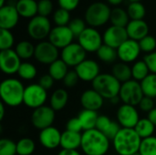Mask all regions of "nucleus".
<instances>
[{
  "label": "nucleus",
  "mask_w": 156,
  "mask_h": 155,
  "mask_svg": "<svg viewBox=\"0 0 156 155\" xmlns=\"http://www.w3.org/2000/svg\"><path fill=\"white\" fill-rule=\"evenodd\" d=\"M111 145V140L97 129L84 131L81 133L80 149L85 155H105Z\"/></svg>",
  "instance_id": "obj_1"
},
{
  "label": "nucleus",
  "mask_w": 156,
  "mask_h": 155,
  "mask_svg": "<svg viewBox=\"0 0 156 155\" xmlns=\"http://www.w3.org/2000/svg\"><path fill=\"white\" fill-rule=\"evenodd\" d=\"M112 147L119 155H133L139 153L142 138L134 129L121 128L112 139Z\"/></svg>",
  "instance_id": "obj_2"
},
{
  "label": "nucleus",
  "mask_w": 156,
  "mask_h": 155,
  "mask_svg": "<svg viewBox=\"0 0 156 155\" xmlns=\"http://www.w3.org/2000/svg\"><path fill=\"white\" fill-rule=\"evenodd\" d=\"M25 87L18 79L7 78L0 84V98L8 107H17L23 103Z\"/></svg>",
  "instance_id": "obj_3"
},
{
  "label": "nucleus",
  "mask_w": 156,
  "mask_h": 155,
  "mask_svg": "<svg viewBox=\"0 0 156 155\" xmlns=\"http://www.w3.org/2000/svg\"><path fill=\"white\" fill-rule=\"evenodd\" d=\"M91 86L104 100H111L119 96L122 83L112 74L101 73L91 82Z\"/></svg>",
  "instance_id": "obj_4"
},
{
  "label": "nucleus",
  "mask_w": 156,
  "mask_h": 155,
  "mask_svg": "<svg viewBox=\"0 0 156 155\" xmlns=\"http://www.w3.org/2000/svg\"><path fill=\"white\" fill-rule=\"evenodd\" d=\"M112 9L102 2L90 4L85 12V21L90 27H99L105 25L111 17Z\"/></svg>",
  "instance_id": "obj_5"
},
{
  "label": "nucleus",
  "mask_w": 156,
  "mask_h": 155,
  "mask_svg": "<svg viewBox=\"0 0 156 155\" xmlns=\"http://www.w3.org/2000/svg\"><path fill=\"white\" fill-rule=\"evenodd\" d=\"M48 100V90L43 89L38 83H32L25 87L23 104L36 110L45 105Z\"/></svg>",
  "instance_id": "obj_6"
},
{
  "label": "nucleus",
  "mask_w": 156,
  "mask_h": 155,
  "mask_svg": "<svg viewBox=\"0 0 156 155\" xmlns=\"http://www.w3.org/2000/svg\"><path fill=\"white\" fill-rule=\"evenodd\" d=\"M144 97V95L141 87V83L139 81L131 79L129 81L122 83L119 98L123 104L137 106Z\"/></svg>",
  "instance_id": "obj_7"
},
{
  "label": "nucleus",
  "mask_w": 156,
  "mask_h": 155,
  "mask_svg": "<svg viewBox=\"0 0 156 155\" xmlns=\"http://www.w3.org/2000/svg\"><path fill=\"white\" fill-rule=\"evenodd\" d=\"M51 24L48 17L37 15L31 18L27 24V34L35 40L43 41L44 38L48 37L51 32Z\"/></svg>",
  "instance_id": "obj_8"
},
{
  "label": "nucleus",
  "mask_w": 156,
  "mask_h": 155,
  "mask_svg": "<svg viewBox=\"0 0 156 155\" xmlns=\"http://www.w3.org/2000/svg\"><path fill=\"white\" fill-rule=\"evenodd\" d=\"M55 118L56 111L50 106L44 105L33 111L31 114V123L36 129L42 131L52 126Z\"/></svg>",
  "instance_id": "obj_9"
},
{
  "label": "nucleus",
  "mask_w": 156,
  "mask_h": 155,
  "mask_svg": "<svg viewBox=\"0 0 156 155\" xmlns=\"http://www.w3.org/2000/svg\"><path fill=\"white\" fill-rule=\"evenodd\" d=\"M79 44L86 52H97L103 45V38L100 32L94 27H87L78 37Z\"/></svg>",
  "instance_id": "obj_10"
},
{
  "label": "nucleus",
  "mask_w": 156,
  "mask_h": 155,
  "mask_svg": "<svg viewBox=\"0 0 156 155\" xmlns=\"http://www.w3.org/2000/svg\"><path fill=\"white\" fill-rule=\"evenodd\" d=\"M59 52L58 48H56L49 41H40L35 46L34 57L41 64L50 65L57 59H58Z\"/></svg>",
  "instance_id": "obj_11"
},
{
  "label": "nucleus",
  "mask_w": 156,
  "mask_h": 155,
  "mask_svg": "<svg viewBox=\"0 0 156 155\" xmlns=\"http://www.w3.org/2000/svg\"><path fill=\"white\" fill-rule=\"evenodd\" d=\"M87 52L79 43H71L67 46L60 52V58L69 66L76 68L82 61L86 59Z\"/></svg>",
  "instance_id": "obj_12"
},
{
  "label": "nucleus",
  "mask_w": 156,
  "mask_h": 155,
  "mask_svg": "<svg viewBox=\"0 0 156 155\" xmlns=\"http://www.w3.org/2000/svg\"><path fill=\"white\" fill-rule=\"evenodd\" d=\"M117 122L122 128L134 129L140 120L139 112L135 106L129 104H122L116 112Z\"/></svg>",
  "instance_id": "obj_13"
},
{
  "label": "nucleus",
  "mask_w": 156,
  "mask_h": 155,
  "mask_svg": "<svg viewBox=\"0 0 156 155\" xmlns=\"http://www.w3.org/2000/svg\"><path fill=\"white\" fill-rule=\"evenodd\" d=\"M21 63V58L14 49L0 51V69L4 74L13 75L17 73Z\"/></svg>",
  "instance_id": "obj_14"
},
{
  "label": "nucleus",
  "mask_w": 156,
  "mask_h": 155,
  "mask_svg": "<svg viewBox=\"0 0 156 155\" xmlns=\"http://www.w3.org/2000/svg\"><path fill=\"white\" fill-rule=\"evenodd\" d=\"M142 52L138 41L133 39H127L117 48L118 58L123 63H132L137 61L140 53Z\"/></svg>",
  "instance_id": "obj_15"
},
{
  "label": "nucleus",
  "mask_w": 156,
  "mask_h": 155,
  "mask_svg": "<svg viewBox=\"0 0 156 155\" xmlns=\"http://www.w3.org/2000/svg\"><path fill=\"white\" fill-rule=\"evenodd\" d=\"M74 35L68 26H55L51 29L48 36V41L52 43L58 49H63L67 46L73 43Z\"/></svg>",
  "instance_id": "obj_16"
},
{
  "label": "nucleus",
  "mask_w": 156,
  "mask_h": 155,
  "mask_svg": "<svg viewBox=\"0 0 156 155\" xmlns=\"http://www.w3.org/2000/svg\"><path fill=\"white\" fill-rule=\"evenodd\" d=\"M102 38L103 44L117 49L122 43L129 39V37L126 31V27H121L112 25L105 30Z\"/></svg>",
  "instance_id": "obj_17"
},
{
  "label": "nucleus",
  "mask_w": 156,
  "mask_h": 155,
  "mask_svg": "<svg viewBox=\"0 0 156 155\" xmlns=\"http://www.w3.org/2000/svg\"><path fill=\"white\" fill-rule=\"evenodd\" d=\"M74 70L78 74L80 79L84 82H92L101 74V69L98 62L87 58L78 65Z\"/></svg>",
  "instance_id": "obj_18"
},
{
  "label": "nucleus",
  "mask_w": 156,
  "mask_h": 155,
  "mask_svg": "<svg viewBox=\"0 0 156 155\" xmlns=\"http://www.w3.org/2000/svg\"><path fill=\"white\" fill-rule=\"evenodd\" d=\"M61 133L58 129L54 126H50L40 131L38 135V140L40 144L48 149V150H54L60 146L61 142Z\"/></svg>",
  "instance_id": "obj_19"
},
{
  "label": "nucleus",
  "mask_w": 156,
  "mask_h": 155,
  "mask_svg": "<svg viewBox=\"0 0 156 155\" xmlns=\"http://www.w3.org/2000/svg\"><path fill=\"white\" fill-rule=\"evenodd\" d=\"M19 16L15 5H5L0 7V28L11 30L17 25Z\"/></svg>",
  "instance_id": "obj_20"
},
{
  "label": "nucleus",
  "mask_w": 156,
  "mask_h": 155,
  "mask_svg": "<svg viewBox=\"0 0 156 155\" xmlns=\"http://www.w3.org/2000/svg\"><path fill=\"white\" fill-rule=\"evenodd\" d=\"M80 101L84 110L94 111H99L104 104V99L93 89L84 90L80 95Z\"/></svg>",
  "instance_id": "obj_21"
},
{
  "label": "nucleus",
  "mask_w": 156,
  "mask_h": 155,
  "mask_svg": "<svg viewBox=\"0 0 156 155\" xmlns=\"http://www.w3.org/2000/svg\"><path fill=\"white\" fill-rule=\"evenodd\" d=\"M126 31L130 39L140 41L149 34L148 24L143 20H131L126 26Z\"/></svg>",
  "instance_id": "obj_22"
},
{
  "label": "nucleus",
  "mask_w": 156,
  "mask_h": 155,
  "mask_svg": "<svg viewBox=\"0 0 156 155\" xmlns=\"http://www.w3.org/2000/svg\"><path fill=\"white\" fill-rule=\"evenodd\" d=\"M81 144V133L65 130L61 133L60 147L64 150H78Z\"/></svg>",
  "instance_id": "obj_23"
},
{
  "label": "nucleus",
  "mask_w": 156,
  "mask_h": 155,
  "mask_svg": "<svg viewBox=\"0 0 156 155\" xmlns=\"http://www.w3.org/2000/svg\"><path fill=\"white\" fill-rule=\"evenodd\" d=\"M69 101V93L65 89L55 90L49 99V106L55 111H60L63 110Z\"/></svg>",
  "instance_id": "obj_24"
},
{
  "label": "nucleus",
  "mask_w": 156,
  "mask_h": 155,
  "mask_svg": "<svg viewBox=\"0 0 156 155\" xmlns=\"http://www.w3.org/2000/svg\"><path fill=\"white\" fill-rule=\"evenodd\" d=\"M20 16L33 18L37 14V2L35 0H18L15 5Z\"/></svg>",
  "instance_id": "obj_25"
},
{
  "label": "nucleus",
  "mask_w": 156,
  "mask_h": 155,
  "mask_svg": "<svg viewBox=\"0 0 156 155\" xmlns=\"http://www.w3.org/2000/svg\"><path fill=\"white\" fill-rule=\"evenodd\" d=\"M69 72V66L61 59L58 58L48 66V73L54 80L60 81L63 80L65 76Z\"/></svg>",
  "instance_id": "obj_26"
},
{
  "label": "nucleus",
  "mask_w": 156,
  "mask_h": 155,
  "mask_svg": "<svg viewBox=\"0 0 156 155\" xmlns=\"http://www.w3.org/2000/svg\"><path fill=\"white\" fill-rule=\"evenodd\" d=\"M98 117H99V115H98L97 111L83 109L78 115V118L81 122L83 132L95 129Z\"/></svg>",
  "instance_id": "obj_27"
},
{
  "label": "nucleus",
  "mask_w": 156,
  "mask_h": 155,
  "mask_svg": "<svg viewBox=\"0 0 156 155\" xmlns=\"http://www.w3.org/2000/svg\"><path fill=\"white\" fill-rule=\"evenodd\" d=\"M112 74L121 82L124 83L133 79L132 77V68L123 62H118L113 65L112 69Z\"/></svg>",
  "instance_id": "obj_28"
},
{
  "label": "nucleus",
  "mask_w": 156,
  "mask_h": 155,
  "mask_svg": "<svg viewBox=\"0 0 156 155\" xmlns=\"http://www.w3.org/2000/svg\"><path fill=\"white\" fill-rule=\"evenodd\" d=\"M134 130L143 140L154 136L155 126L148 118H142L137 122L136 126L134 127Z\"/></svg>",
  "instance_id": "obj_29"
},
{
  "label": "nucleus",
  "mask_w": 156,
  "mask_h": 155,
  "mask_svg": "<svg viewBox=\"0 0 156 155\" xmlns=\"http://www.w3.org/2000/svg\"><path fill=\"white\" fill-rule=\"evenodd\" d=\"M110 21L112 22V26L126 27L130 22V17L127 11L121 7H115L112 9Z\"/></svg>",
  "instance_id": "obj_30"
},
{
  "label": "nucleus",
  "mask_w": 156,
  "mask_h": 155,
  "mask_svg": "<svg viewBox=\"0 0 156 155\" xmlns=\"http://www.w3.org/2000/svg\"><path fill=\"white\" fill-rule=\"evenodd\" d=\"M150 73L149 68L144 60H137L132 66V77L136 81L141 82Z\"/></svg>",
  "instance_id": "obj_31"
},
{
  "label": "nucleus",
  "mask_w": 156,
  "mask_h": 155,
  "mask_svg": "<svg viewBox=\"0 0 156 155\" xmlns=\"http://www.w3.org/2000/svg\"><path fill=\"white\" fill-rule=\"evenodd\" d=\"M140 83L144 96L156 99V74L150 73Z\"/></svg>",
  "instance_id": "obj_32"
},
{
  "label": "nucleus",
  "mask_w": 156,
  "mask_h": 155,
  "mask_svg": "<svg viewBox=\"0 0 156 155\" xmlns=\"http://www.w3.org/2000/svg\"><path fill=\"white\" fill-rule=\"evenodd\" d=\"M15 51L21 59H29L34 57L35 46L27 40H22L16 44Z\"/></svg>",
  "instance_id": "obj_33"
},
{
  "label": "nucleus",
  "mask_w": 156,
  "mask_h": 155,
  "mask_svg": "<svg viewBox=\"0 0 156 155\" xmlns=\"http://www.w3.org/2000/svg\"><path fill=\"white\" fill-rule=\"evenodd\" d=\"M16 74L23 80H32L37 77V69L34 64L25 61L21 63Z\"/></svg>",
  "instance_id": "obj_34"
},
{
  "label": "nucleus",
  "mask_w": 156,
  "mask_h": 155,
  "mask_svg": "<svg viewBox=\"0 0 156 155\" xmlns=\"http://www.w3.org/2000/svg\"><path fill=\"white\" fill-rule=\"evenodd\" d=\"M96 53H97L99 59L104 63H112L118 58L117 49L110 46H107L105 44H103Z\"/></svg>",
  "instance_id": "obj_35"
},
{
  "label": "nucleus",
  "mask_w": 156,
  "mask_h": 155,
  "mask_svg": "<svg viewBox=\"0 0 156 155\" xmlns=\"http://www.w3.org/2000/svg\"><path fill=\"white\" fill-rule=\"evenodd\" d=\"M36 144L31 138H21L16 143L17 155H31L35 152Z\"/></svg>",
  "instance_id": "obj_36"
},
{
  "label": "nucleus",
  "mask_w": 156,
  "mask_h": 155,
  "mask_svg": "<svg viewBox=\"0 0 156 155\" xmlns=\"http://www.w3.org/2000/svg\"><path fill=\"white\" fill-rule=\"evenodd\" d=\"M127 13L131 20H143L145 16L146 10L141 2H133L128 5Z\"/></svg>",
  "instance_id": "obj_37"
},
{
  "label": "nucleus",
  "mask_w": 156,
  "mask_h": 155,
  "mask_svg": "<svg viewBox=\"0 0 156 155\" xmlns=\"http://www.w3.org/2000/svg\"><path fill=\"white\" fill-rule=\"evenodd\" d=\"M139 153L141 155H156L155 136H152L142 140Z\"/></svg>",
  "instance_id": "obj_38"
},
{
  "label": "nucleus",
  "mask_w": 156,
  "mask_h": 155,
  "mask_svg": "<svg viewBox=\"0 0 156 155\" xmlns=\"http://www.w3.org/2000/svg\"><path fill=\"white\" fill-rule=\"evenodd\" d=\"M53 20L55 24L58 26H69L70 22V15L69 11L63 9V8H58L55 11L53 15Z\"/></svg>",
  "instance_id": "obj_39"
},
{
  "label": "nucleus",
  "mask_w": 156,
  "mask_h": 155,
  "mask_svg": "<svg viewBox=\"0 0 156 155\" xmlns=\"http://www.w3.org/2000/svg\"><path fill=\"white\" fill-rule=\"evenodd\" d=\"M15 42V38L10 30H0V50L11 49Z\"/></svg>",
  "instance_id": "obj_40"
},
{
  "label": "nucleus",
  "mask_w": 156,
  "mask_h": 155,
  "mask_svg": "<svg viewBox=\"0 0 156 155\" xmlns=\"http://www.w3.org/2000/svg\"><path fill=\"white\" fill-rule=\"evenodd\" d=\"M0 155H17L16 143L10 139H1L0 141Z\"/></svg>",
  "instance_id": "obj_41"
},
{
  "label": "nucleus",
  "mask_w": 156,
  "mask_h": 155,
  "mask_svg": "<svg viewBox=\"0 0 156 155\" xmlns=\"http://www.w3.org/2000/svg\"><path fill=\"white\" fill-rule=\"evenodd\" d=\"M139 45H140V48L143 52H144L146 54H150V53L155 51L156 38L151 35H148L139 41Z\"/></svg>",
  "instance_id": "obj_42"
},
{
  "label": "nucleus",
  "mask_w": 156,
  "mask_h": 155,
  "mask_svg": "<svg viewBox=\"0 0 156 155\" xmlns=\"http://www.w3.org/2000/svg\"><path fill=\"white\" fill-rule=\"evenodd\" d=\"M68 26L69 27V29L73 33L74 37H79L80 36V34L87 28L85 22L80 18H74L73 20H71L69 22Z\"/></svg>",
  "instance_id": "obj_43"
},
{
  "label": "nucleus",
  "mask_w": 156,
  "mask_h": 155,
  "mask_svg": "<svg viewBox=\"0 0 156 155\" xmlns=\"http://www.w3.org/2000/svg\"><path fill=\"white\" fill-rule=\"evenodd\" d=\"M53 4L51 0H39L37 2V15L48 17L51 14Z\"/></svg>",
  "instance_id": "obj_44"
},
{
  "label": "nucleus",
  "mask_w": 156,
  "mask_h": 155,
  "mask_svg": "<svg viewBox=\"0 0 156 155\" xmlns=\"http://www.w3.org/2000/svg\"><path fill=\"white\" fill-rule=\"evenodd\" d=\"M79 80H80V78H79L78 74L76 73V71L75 70H69L68 74L65 76L62 82H63L65 87L73 88L78 84Z\"/></svg>",
  "instance_id": "obj_45"
},
{
  "label": "nucleus",
  "mask_w": 156,
  "mask_h": 155,
  "mask_svg": "<svg viewBox=\"0 0 156 155\" xmlns=\"http://www.w3.org/2000/svg\"><path fill=\"white\" fill-rule=\"evenodd\" d=\"M112 122V121L108 116H106V115H99L95 129L99 130L100 132H101L104 134L107 132V130L109 129V127L111 126Z\"/></svg>",
  "instance_id": "obj_46"
},
{
  "label": "nucleus",
  "mask_w": 156,
  "mask_h": 155,
  "mask_svg": "<svg viewBox=\"0 0 156 155\" xmlns=\"http://www.w3.org/2000/svg\"><path fill=\"white\" fill-rule=\"evenodd\" d=\"M155 100L153 99V98H150V97H146L144 96L142 100L140 101L139 103V108L141 111H143L144 112H150L152 110H154L155 107Z\"/></svg>",
  "instance_id": "obj_47"
},
{
  "label": "nucleus",
  "mask_w": 156,
  "mask_h": 155,
  "mask_svg": "<svg viewBox=\"0 0 156 155\" xmlns=\"http://www.w3.org/2000/svg\"><path fill=\"white\" fill-rule=\"evenodd\" d=\"M66 130L69 132H80L81 131H83L81 122L79 120V118L75 117V118L69 119L68 122L66 123Z\"/></svg>",
  "instance_id": "obj_48"
},
{
  "label": "nucleus",
  "mask_w": 156,
  "mask_h": 155,
  "mask_svg": "<svg viewBox=\"0 0 156 155\" xmlns=\"http://www.w3.org/2000/svg\"><path fill=\"white\" fill-rule=\"evenodd\" d=\"M144 60L147 64L150 72L156 74V50L150 54H146Z\"/></svg>",
  "instance_id": "obj_49"
},
{
  "label": "nucleus",
  "mask_w": 156,
  "mask_h": 155,
  "mask_svg": "<svg viewBox=\"0 0 156 155\" xmlns=\"http://www.w3.org/2000/svg\"><path fill=\"white\" fill-rule=\"evenodd\" d=\"M54 79L53 78L49 75V74H45V75H42L39 79H38V84L43 88L45 89L46 90H50L53 85H54Z\"/></svg>",
  "instance_id": "obj_50"
},
{
  "label": "nucleus",
  "mask_w": 156,
  "mask_h": 155,
  "mask_svg": "<svg viewBox=\"0 0 156 155\" xmlns=\"http://www.w3.org/2000/svg\"><path fill=\"white\" fill-rule=\"evenodd\" d=\"M80 0H58L60 8L66 9L68 11L74 10L80 4Z\"/></svg>",
  "instance_id": "obj_51"
},
{
  "label": "nucleus",
  "mask_w": 156,
  "mask_h": 155,
  "mask_svg": "<svg viewBox=\"0 0 156 155\" xmlns=\"http://www.w3.org/2000/svg\"><path fill=\"white\" fill-rule=\"evenodd\" d=\"M58 155H81L78 150H64L62 149Z\"/></svg>",
  "instance_id": "obj_52"
},
{
  "label": "nucleus",
  "mask_w": 156,
  "mask_h": 155,
  "mask_svg": "<svg viewBox=\"0 0 156 155\" xmlns=\"http://www.w3.org/2000/svg\"><path fill=\"white\" fill-rule=\"evenodd\" d=\"M152 122L153 124L156 127V108H154V110H152L149 113H148V117H147Z\"/></svg>",
  "instance_id": "obj_53"
},
{
  "label": "nucleus",
  "mask_w": 156,
  "mask_h": 155,
  "mask_svg": "<svg viewBox=\"0 0 156 155\" xmlns=\"http://www.w3.org/2000/svg\"><path fill=\"white\" fill-rule=\"evenodd\" d=\"M5 104L3 102L0 103V120L2 121L5 117Z\"/></svg>",
  "instance_id": "obj_54"
},
{
  "label": "nucleus",
  "mask_w": 156,
  "mask_h": 155,
  "mask_svg": "<svg viewBox=\"0 0 156 155\" xmlns=\"http://www.w3.org/2000/svg\"><path fill=\"white\" fill-rule=\"evenodd\" d=\"M109 4L112 5H120L121 3H122L123 0H107Z\"/></svg>",
  "instance_id": "obj_55"
},
{
  "label": "nucleus",
  "mask_w": 156,
  "mask_h": 155,
  "mask_svg": "<svg viewBox=\"0 0 156 155\" xmlns=\"http://www.w3.org/2000/svg\"><path fill=\"white\" fill-rule=\"evenodd\" d=\"M4 5H5V0H0V7H2Z\"/></svg>",
  "instance_id": "obj_56"
},
{
  "label": "nucleus",
  "mask_w": 156,
  "mask_h": 155,
  "mask_svg": "<svg viewBox=\"0 0 156 155\" xmlns=\"http://www.w3.org/2000/svg\"><path fill=\"white\" fill-rule=\"evenodd\" d=\"M131 3H133V2H141L142 0H129Z\"/></svg>",
  "instance_id": "obj_57"
},
{
  "label": "nucleus",
  "mask_w": 156,
  "mask_h": 155,
  "mask_svg": "<svg viewBox=\"0 0 156 155\" xmlns=\"http://www.w3.org/2000/svg\"><path fill=\"white\" fill-rule=\"evenodd\" d=\"M133 155H141V154H140V153H135V154H133Z\"/></svg>",
  "instance_id": "obj_58"
},
{
  "label": "nucleus",
  "mask_w": 156,
  "mask_h": 155,
  "mask_svg": "<svg viewBox=\"0 0 156 155\" xmlns=\"http://www.w3.org/2000/svg\"><path fill=\"white\" fill-rule=\"evenodd\" d=\"M155 104H156V99H155Z\"/></svg>",
  "instance_id": "obj_59"
}]
</instances>
